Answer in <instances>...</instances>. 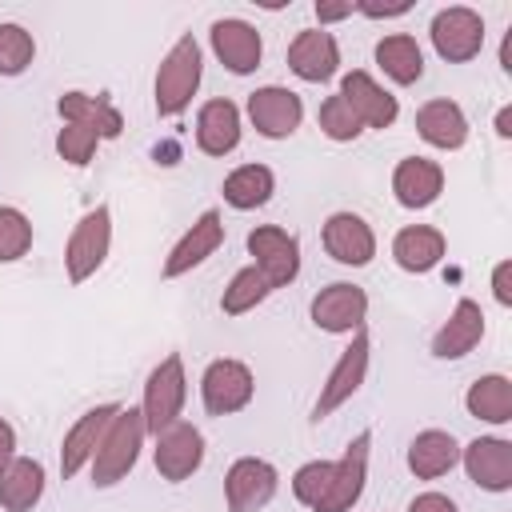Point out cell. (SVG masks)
Instances as JSON below:
<instances>
[{"instance_id": "cell-1", "label": "cell", "mask_w": 512, "mask_h": 512, "mask_svg": "<svg viewBox=\"0 0 512 512\" xmlns=\"http://www.w3.org/2000/svg\"><path fill=\"white\" fill-rule=\"evenodd\" d=\"M144 436H148V428H144L140 408H120V412L112 416V424H108V432H104L96 456H92V488H112V484H120V480L136 468L140 448H144Z\"/></svg>"}, {"instance_id": "cell-2", "label": "cell", "mask_w": 512, "mask_h": 512, "mask_svg": "<svg viewBox=\"0 0 512 512\" xmlns=\"http://www.w3.org/2000/svg\"><path fill=\"white\" fill-rule=\"evenodd\" d=\"M200 76H204V52H200L196 36L184 32L156 68V112L160 116H180L192 104V96L200 88Z\"/></svg>"}, {"instance_id": "cell-3", "label": "cell", "mask_w": 512, "mask_h": 512, "mask_svg": "<svg viewBox=\"0 0 512 512\" xmlns=\"http://www.w3.org/2000/svg\"><path fill=\"white\" fill-rule=\"evenodd\" d=\"M108 248H112V208L108 204H96L80 216V224L72 228L68 244H64V268H68V280L72 284H84L88 276L100 272V264L108 260Z\"/></svg>"}, {"instance_id": "cell-4", "label": "cell", "mask_w": 512, "mask_h": 512, "mask_svg": "<svg viewBox=\"0 0 512 512\" xmlns=\"http://www.w3.org/2000/svg\"><path fill=\"white\" fill-rule=\"evenodd\" d=\"M184 396H188L184 360L172 352V356H164V360L148 372V380H144V404H140L144 428L156 436L160 428L176 424V420H180V408H184Z\"/></svg>"}, {"instance_id": "cell-5", "label": "cell", "mask_w": 512, "mask_h": 512, "mask_svg": "<svg viewBox=\"0 0 512 512\" xmlns=\"http://www.w3.org/2000/svg\"><path fill=\"white\" fill-rule=\"evenodd\" d=\"M428 36H432V48H436L440 60L468 64L484 48V16L476 8H464V4L440 8L428 24Z\"/></svg>"}, {"instance_id": "cell-6", "label": "cell", "mask_w": 512, "mask_h": 512, "mask_svg": "<svg viewBox=\"0 0 512 512\" xmlns=\"http://www.w3.org/2000/svg\"><path fill=\"white\" fill-rule=\"evenodd\" d=\"M248 256H252V268L268 280V288H288L296 276H300V240L288 232V228H276V224H260L248 232Z\"/></svg>"}, {"instance_id": "cell-7", "label": "cell", "mask_w": 512, "mask_h": 512, "mask_svg": "<svg viewBox=\"0 0 512 512\" xmlns=\"http://www.w3.org/2000/svg\"><path fill=\"white\" fill-rule=\"evenodd\" d=\"M252 392H256L252 368L244 360H232V356L212 360L204 368V376H200V400H204L208 416H232V412L248 408Z\"/></svg>"}, {"instance_id": "cell-8", "label": "cell", "mask_w": 512, "mask_h": 512, "mask_svg": "<svg viewBox=\"0 0 512 512\" xmlns=\"http://www.w3.org/2000/svg\"><path fill=\"white\" fill-rule=\"evenodd\" d=\"M368 356H372V344H368V332L360 328V332H352V344L340 352V360L332 364L328 380L320 384V396L312 404V420H328L340 404H348L360 392V384L368 376Z\"/></svg>"}, {"instance_id": "cell-9", "label": "cell", "mask_w": 512, "mask_h": 512, "mask_svg": "<svg viewBox=\"0 0 512 512\" xmlns=\"http://www.w3.org/2000/svg\"><path fill=\"white\" fill-rule=\"evenodd\" d=\"M368 320V292L360 284L336 280L312 296V324L332 336H352Z\"/></svg>"}, {"instance_id": "cell-10", "label": "cell", "mask_w": 512, "mask_h": 512, "mask_svg": "<svg viewBox=\"0 0 512 512\" xmlns=\"http://www.w3.org/2000/svg\"><path fill=\"white\" fill-rule=\"evenodd\" d=\"M368 448H372V432H360L348 440L344 456L332 460V480L324 500L312 512H348L360 496H364V480H368Z\"/></svg>"}, {"instance_id": "cell-11", "label": "cell", "mask_w": 512, "mask_h": 512, "mask_svg": "<svg viewBox=\"0 0 512 512\" xmlns=\"http://www.w3.org/2000/svg\"><path fill=\"white\" fill-rule=\"evenodd\" d=\"M152 460H156V472H160L168 484L188 480V476L204 464V436H200V428L188 424V420H176V424L160 428V432H156Z\"/></svg>"}, {"instance_id": "cell-12", "label": "cell", "mask_w": 512, "mask_h": 512, "mask_svg": "<svg viewBox=\"0 0 512 512\" xmlns=\"http://www.w3.org/2000/svg\"><path fill=\"white\" fill-rule=\"evenodd\" d=\"M248 120L264 140H288L300 120H304V104L292 88L284 84H264L248 96Z\"/></svg>"}, {"instance_id": "cell-13", "label": "cell", "mask_w": 512, "mask_h": 512, "mask_svg": "<svg viewBox=\"0 0 512 512\" xmlns=\"http://www.w3.org/2000/svg\"><path fill=\"white\" fill-rule=\"evenodd\" d=\"M280 488V472L260 456H240L224 476L228 512H260Z\"/></svg>"}, {"instance_id": "cell-14", "label": "cell", "mask_w": 512, "mask_h": 512, "mask_svg": "<svg viewBox=\"0 0 512 512\" xmlns=\"http://www.w3.org/2000/svg\"><path fill=\"white\" fill-rule=\"evenodd\" d=\"M460 464L468 480L484 492H508L512 488V440L504 436H476L460 448Z\"/></svg>"}, {"instance_id": "cell-15", "label": "cell", "mask_w": 512, "mask_h": 512, "mask_svg": "<svg viewBox=\"0 0 512 512\" xmlns=\"http://www.w3.org/2000/svg\"><path fill=\"white\" fill-rule=\"evenodd\" d=\"M208 40H212L216 60H220L232 76H248V72H256V68H260L264 40H260V32H256L248 20L224 16V20H216V24H212Z\"/></svg>"}, {"instance_id": "cell-16", "label": "cell", "mask_w": 512, "mask_h": 512, "mask_svg": "<svg viewBox=\"0 0 512 512\" xmlns=\"http://www.w3.org/2000/svg\"><path fill=\"white\" fill-rule=\"evenodd\" d=\"M220 244H224V220H220V208H204V212L192 220V228L172 244L168 260H164V276L176 280V276L200 268Z\"/></svg>"}, {"instance_id": "cell-17", "label": "cell", "mask_w": 512, "mask_h": 512, "mask_svg": "<svg viewBox=\"0 0 512 512\" xmlns=\"http://www.w3.org/2000/svg\"><path fill=\"white\" fill-rule=\"evenodd\" d=\"M120 408H124V404H96V408H88V412L64 432V444H60V476H64V480H72L80 468L92 464V456H96V448H100V440H104V432H108V424H112V416H116Z\"/></svg>"}, {"instance_id": "cell-18", "label": "cell", "mask_w": 512, "mask_h": 512, "mask_svg": "<svg viewBox=\"0 0 512 512\" xmlns=\"http://www.w3.org/2000/svg\"><path fill=\"white\" fill-rule=\"evenodd\" d=\"M288 68L304 84H324L340 72V44L328 28H304L288 44Z\"/></svg>"}, {"instance_id": "cell-19", "label": "cell", "mask_w": 512, "mask_h": 512, "mask_svg": "<svg viewBox=\"0 0 512 512\" xmlns=\"http://www.w3.org/2000/svg\"><path fill=\"white\" fill-rule=\"evenodd\" d=\"M340 96H344V104L356 112V120H360L364 128H392L396 116H400L396 96H392L384 84H376L364 68L344 72V80H340Z\"/></svg>"}, {"instance_id": "cell-20", "label": "cell", "mask_w": 512, "mask_h": 512, "mask_svg": "<svg viewBox=\"0 0 512 512\" xmlns=\"http://www.w3.org/2000/svg\"><path fill=\"white\" fill-rule=\"evenodd\" d=\"M324 252L336 260V264H348V268H364L372 256H376V232L368 228L364 216L356 212H332L324 220Z\"/></svg>"}, {"instance_id": "cell-21", "label": "cell", "mask_w": 512, "mask_h": 512, "mask_svg": "<svg viewBox=\"0 0 512 512\" xmlns=\"http://www.w3.org/2000/svg\"><path fill=\"white\" fill-rule=\"evenodd\" d=\"M480 340H484V312H480V304H476L472 296H460L456 308L448 312V320H444V324L436 328V336H432V356H440V360H460V356H468Z\"/></svg>"}, {"instance_id": "cell-22", "label": "cell", "mask_w": 512, "mask_h": 512, "mask_svg": "<svg viewBox=\"0 0 512 512\" xmlns=\"http://www.w3.org/2000/svg\"><path fill=\"white\" fill-rule=\"evenodd\" d=\"M392 192H396V204L400 208H428L440 200L444 192V168L436 160H424V156H404L392 172Z\"/></svg>"}, {"instance_id": "cell-23", "label": "cell", "mask_w": 512, "mask_h": 512, "mask_svg": "<svg viewBox=\"0 0 512 512\" xmlns=\"http://www.w3.org/2000/svg\"><path fill=\"white\" fill-rule=\"evenodd\" d=\"M416 132H420L424 144H432V148H440V152H456V148H464V140H468V116H464V108H460L456 100L436 96V100L420 104V112H416Z\"/></svg>"}, {"instance_id": "cell-24", "label": "cell", "mask_w": 512, "mask_h": 512, "mask_svg": "<svg viewBox=\"0 0 512 512\" xmlns=\"http://www.w3.org/2000/svg\"><path fill=\"white\" fill-rule=\"evenodd\" d=\"M240 144V108L224 96L208 100L196 112V148L204 156H228Z\"/></svg>"}, {"instance_id": "cell-25", "label": "cell", "mask_w": 512, "mask_h": 512, "mask_svg": "<svg viewBox=\"0 0 512 512\" xmlns=\"http://www.w3.org/2000/svg\"><path fill=\"white\" fill-rule=\"evenodd\" d=\"M444 252H448V240H444V232L432 228V224H408V228H400V232L392 236V260H396L404 272H412V276L432 272V268L444 260Z\"/></svg>"}, {"instance_id": "cell-26", "label": "cell", "mask_w": 512, "mask_h": 512, "mask_svg": "<svg viewBox=\"0 0 512 512\" xmlns=\"http://www.w3.org/2000/svg\"><path fill=\"white\" fill-rule=\"evenodd\" d=\"M56 112L64 124H84L92 128L100 140H116L124 132V116L108 96H92V92H64L56 100Z\"/></svg>"}, {"instance_id": "cell-27", "label": "cell", "mask_w": 512, "mask_h": 512, "mask_svg": "<svg viewBox=\"0 0 512 512\" xmlns=\"http://www.w3.org/2000/svg\"><path fill=\"white\" fill-rule=\"evenodd\" d=\"M456 464H460V444H456L452 432L424 428V432L412 436V444H408V468H412L416 480H440Z\"/></svg>"}, {"instance_id": "cell-28", "label": "cell", "mask_w": 512, "mask_h": 512, "mask_svg": "<svg viewBox=\"0 0 512 512\" xmlns=\"http://www.w3.org/2000/svg\"><path fill=\"white\" fill-rule=\"evenodd\" d=\"M44 464L32 456H16L0 472V508L4 512H32L44 496Z\"/></svg>"}, {"instance_id": "cell-29", "label": "cell", "mask_w": 512, "mask_h": 512, "mask_svg": "<svg viewBox=\"0 0 512 512\" xmlns=\"http://www.w3.org/2000/svg\"><path fill=\"white\" fill-rule=\"evenodd\" d=\"M220 192H224V200H228L236 212H252V208H264V204L272 200L276 176H272L268 164H240L236 172L224 176Z\"/></svg>"}, {"instance_id": "cell-30", "label": "cell", "mask_w": 512, "mask_h": 512, "mask_svg": "<svg viewBox=\"0 0 512 512\" xmlns=\"http://www.w3.org/2000/svg\"><path fill=\"white\" fill-rule=\"evenodd\" d=\"M376 64H380L384 76H388L392 84H400V88H408V84H416V80L424 76V52H420L416 36H408V32L384 36V40L376 44Z\"/></svg>"}, {"instance_id": "cell-31", "label": "cell", "mask_w": 512, "mask_h": 512, "mask_svg": "<svg viewBox=\"0 0 512 512\" xmlns=\"http://www.w3.org/2000/svg\"><path fill=\"white\" fill-rule=\"evenodd\" d=\"M464 408H468V416H476V420L508 424V420H512V380L500 376V372L480 376V380L464 392Z\"/></svg>"}, {"instance_id": "cell-32", "label": "cell", "mask_w": 512, "mask_h": 512, "mask_svg": "<svg viewBox=\"0 0 512 512\" xmlns=\"http://www.w3.org/2000/svg\"><path fill=\"white\" fill-rule=\"evenodd\" d=\"M268 280L248 264V268H240L232 280H228V288H224V296H220V312L224 316H244V312H252L256 304H264L268 300Z\"/></svg>"}, {"instance_id": "cell-33", "label": "cell", "mask_w": 512, "mask_h": 512, "mask_svg": "<svg viewBox=\"0 0 512 512\" xmlns=\"http://www.w3.org/2000/svg\"><path fill=\"white\" fill-rule=\"evenodd\" d=\"M36 56V40L24 24H0V76H20Z\"/></svg>"}, {"instance_id": "cell-34", "label": "cell", "mask_w": 512, "mask_h": 512, "mask_svg": "<svg viewBox=\"0 0 512 512\" xmlns=\"http://www.w3.org/2000/svg\"><path fill=\"white\" fill-rule=\"evenodd\" d=\"M28 248H32V220L20 208L0 204V264L28 256Z\"/></svg>"}, {"instance_id": "cell-35", "label": "cell", "mask_w": 512, "mask_h": 512, "mask_svg": "<svg viewBox=\"0 0 512 512\" xmlns=\"http://www.w3.org/2000/svg\"><path fill=\"white\" fill-rule=\"evenodd\" d=\"M316 120H320V132H324L328 140H336V144H348V140H356V136L364 132V124L356 120V112L344 104V96H340V92H336V96H328V100L320 104Z\"/></svg>"}, {"instance_id": "cell-36", "label": "cell", "mask_w": 512, "mask_h": 512, "mask_svg": "<svg viewBox=\"0 0 512 512\" xmlns=\"http://www.w3.org/2000/svg\"><path fill=\"white\" fill-rule=\"evenodd\" d=\"M96 144H100V136H96L92 128H84V124H64V128L56 132V152H60V160H68L72 168H84V164L96 156Z\"/></svg>"}, {"instance_id": "cell-37", "label": "cell", "mask_w": 512, "mask_h": 512, "mask_svg": "<svg viewBox=\"0 0 512 512\" xmlns=\"http://www.w3.org/2000/svg\"><path fill=\"white\" fill-rule=\"evenodd\" d=\"M356 12L368 20H396L412 12V0H396V4H380V0H356Z\"/></svg>"}, {"instance_id": "cell-38", "label": "cell", "mask_w": 512, "mask_h": 512, "mask_svg": "<svg viewBox=\"0 0 512 512\" xmlns=\"http://www.w3.org/2000/svg\"><path fill=\"white\" fill-rule=\"evenodd\" d=\"M356 12V0H316V20L320 28L324 24H336V20H348Z\"/></svg>"}, {"instance_id": "cell-39", "label": "cell", "mask_w": 512, "mask_h": 512, "mask_svg": "<svg viewBox=\"0 0 512 512\" xmlns=\"http://www.w3.org/2000/svg\"><path fill=\"white\" fill-rule=\"evenodd\" d=\"M492 296H496V304H512V260H500L496 268H492Z\"/></svg>"}, {"instance_id": "cell-40", "label": "cell", "mask_w": 512, "mask_h": 512, "mask_svg": "<svg viewBox=\"0 0 512 512\" xmlns=\"http://www.w3.org/2000/svg\"><path fill=\"white\" fill-rule=\"evenodd\" d=\"M408 512H460V508H456V500L444 496V492H420V496L408 504Z\"/></svg>"}, {"instance_id": "cell-41", "label": "cell", "mask_w": 512, "mask_h": 512, "mask_svg": "<svg viewBox=\"0 0 512 512\" xmlns=\"http://www.w3.org/2000/svg\"><path fill=\"white\" fill-rule=\"evenodd\" d=\"M12 460H16V428L0 416V472H4Z\"/></svg>"}, {"instance_id": "cell-42", "label": "cell", "mask_w": 512, "mask_h": 512, "mask_svg": "<svg viewBox=\"0 0 512 512\" xmlns=\"http://www.w3.org/2000/svg\"><path fill=\"white\" fill-rule=\"evenodd\" d=\"M496 136H500V140H512V104H504V108L496 112Z\"/></svg>"}, {"instance_id": "cell-43", "label": "cell", "mask_w": 512, "mask_h": 512, "mask_svg": "<svg viewBox=\"0 0 512 512\" xmlns=\"http://www.w3.org/2000/svg\"><path fill=\"white\" fill-rule=\"evenodd\" d=\"M500 68L512 76V28L504 32V40H500Z\"/></svg>"}]
</instances>
